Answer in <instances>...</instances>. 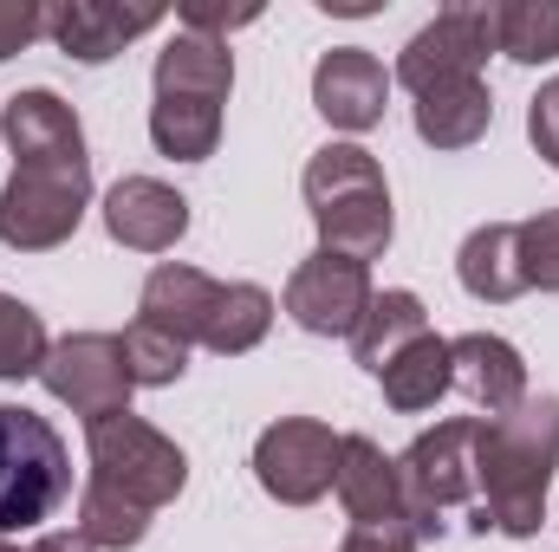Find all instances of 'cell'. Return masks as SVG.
I'll use <instances>...</instances> for the list:
<instances>
[{"label":"cell","mask_w":559,"mask_h":552,"mask_svg":"<svg viewBox=\"0 0 559 552\" xmlns=\"http://www.w3.org/2000/svg\"><path fill=\"white\" fill-rule=\"evenodd\" d=\"M338 552H423V540L404 520H384V527H352Z\"/></svg>","instance_id":"cell-31"},{"label":"cell","mask_w":559,"mask_h":552,"mask_svg":"<svg viewBox=\"0 0 559 552\" xmlns=\"http://www.w3.org/2000/svg\"><path fill=\"white\" fill-rule=\"evenodd\" d=\"M384 98H391V72L378 52L365 46H332L312 65V105L332 131H378L384 124Z\"/></svg>","instance_id":"cell-11"},{"label":"cell","mask_w":559,"mask_h":552,"mask_svg":"<svg viewBox=\"0 0 559 552\" xmlns=\"http://www.w3.org/2000/svg\"><path fill=\"white\" fill-rule=\"evenodd\" d=\"M254 20H261V7H202V0L176 7V33H202V39H222V46H228L235 26H254Z\"/></svg>","instance_id":"cell-28"},{"label":"cell","mask_w":559,"mask_h":552,"mask_svg":"<svg viewBox=\"0 0 559 552\" xmlns=\"http://www.w3.org/2000/svg\"><path fill=\"white\" fill-rule=\"evenodd\" d=\"M332 494L345 507L352 527H384L404 520V494H397V461L371 442V435H338V475Z\"/></svg>","instance_id":"cell-16"},{"label":"cell","mask_w":559,"mask_h":552,"mask_svg":"<svg viewBox=\"0 0 559 552\" xmlns=\"http://www.w3.org/2000/svg\"><path fill=\"white\" fill-rule=\"evenodd\" d=\"M299 189H306L319 248L352 254L365 267L384 261V248L397 235V215H391V182H384V169H378V156L365 143H325V149H312Z\"/></svg>","instance_id":"cell-2"},{"label":"cell","mask_w":559,"mask_h":552,"mask_svg":"<svg viewBox=\"0 0 559 552\" xmlns=\"http://www.w3.org/2000/svg\"><path fill=\"white\" fill-rule=\"evenodd\" d=\"M475 435L481 416H449L436 429H423L417 442L397 455V494H404V527L417 540H442L449 520L462 507H475L481 520V488H475ZM468 520V527H475Z\"/></svg>","instance_id":"cell-3"},{"label":"cell","mask_w":559,"mask_h":552,"mask_svg":"<svg viewBox=\"0 0 559 552\" xmlns=\"http://www.w3.org/2000/svg\"><path fill=\"white\" fill-rule=\"evenodd\" d=\"M33 39H46V7H33V0H0V59L26 52Z\"/></svg>","instance_id":"cell-29"},{"label":"cell","mask_w":559,"mask_h":552,"mask_svg":"<svg viewBox=\"0 0 559 552\" xmlns=\"http://www.w3.org/2000/svg\"><path fill=\"white\" fill-rule=\"evenodd\" d=\"M85 455H92V481L138 501L143 514L169 507L182 488H189V455L143 416H105V422H85Z\"/></svg>","instance_id":"cell-5"},{"label":"cell","mask_w":559,"mask_h":552,"mask_svg":"<svg viewBox=\"0 0 559 552\" xmlns=\"http://www.w3.org/2000/svg\"><path fill=\"white\" fill-rule=\"evenodd\" d=\"M488 124H495V92H488V79L442 85V92L417 98V137L429 143V149H468V143L488 137Z\"/></svg>","instance_id":"cell-19"},{"label":"cell","mask_w":559,"mask_h":552,"mask_svg":"<svg viewBox=\"0 0 559 552\" xmlns=\"http://www.w3.org/2000/svg\"><path fill=\"white\" fill-rule=\"evenodd\" d=\"M46 351H52V338H46V319H39V312H33L26 299L0 292V384L39 377Z\"/></svg>","instance_id":"cell-25"},{"label":"cell","mask_w":559,"mask_h":552,"mask_svg":"<svg viewBox=\"0 0 559 552\" xmlns=\"http://www.w3.org/2000/svg\"><path fill=\"white\" fill-rule=\"evenodd\" d=\"M72 501L66 435L26 404H0V540L33 533Z\"/></svg>","instance_id":"cell-4"},{"label":"cell","mask_w":559,"mask_h":552,"mask_svg":"<svg viewBox=\"0 0 559 552\" xmlns=\"http://www.w3.org/2000/svg\"><path fill=\"white\" fill-rule=\"evenodd\" d=\"M365 312H371V267L352 254L319 248L286 279V319L312 338H352Z\"/></svg>","instance_id":"cell-10"},{"label":"cell","mask_w":559,"mask_h":552,"mask_svg":"<svg viewBox=\"0 0 559 552\" xmlns=\"http://www.w3.org/2000/svg\"><path fill=\"white\" fill-rule=\"evenodd\" d=\"M39 384L52 391V404H66L85 422L124 416L131 410V391H138L118 332H72V338H59L46 351V364H39Z\"/></svg>","instance_id":"cell-7"},{"label":"cell","mask_w":559,"mask_h":552,"mask_svg":"<svg viewBox=\"0 0 559 552\" xmlns=\"http://www.w3.org/2000/svg\"><path fill=\"white\" fill-rule=\"evenodd\" d=\"M449 391H462L475 410L508 416L514 404H527V364L508 338L462 332V338H449Z\"/></svg>","instance_id":"cell-14"},{"label":"cell","mask_w":559,"mask_h":552,"mask_svg":"<svg viewBox=\"0 0 559 552\" xmlns=\"http://www.w3.org/2000/svg\"><path fill=\"white\" fill-rule=\"evenodd\" d=\"M124 338V364H131V377H138V391H163V384H176L182 371H189V345H176L169 332H156V325H124L118 332Z\"/></svg>","instance_id":"cell-26"},{"label":"cell","mask_w":559,"mask_h":552,"mask_svg":"<svg viewBox=\"0 0 559 552\" xmlns=\"http://www.w3.org/2000/svg\"><path fill=\"white\" fill-rule=\"evenodd\" d=\"M521 274H527V292H559V208L521 221Z\"/></svg>","instance_id":"cell-27"},{"label":"cell","mask_w":559,"mask_h":552,"mask_svg":"<svg viewBox=\"0 0 559 552\" xmlns=\"http://www.w3.org/2000/svg\"><path fill=\"white\" fill-rule=\"evenodd\" d=\"M488 52H495V7H442L397 52V85L411 98H429L442 85H468V79H481Z\"/></svg>","instance_id":"cell-8"},{"label":"cell","mask_w":559,"mask_h":552,"mask_svg":"<svg viewBox=\"0 0 559 552\" xmlns=\"http://www.w3.org/2000/svg\"><path fill=\"white\" fill-rule=\"evenodd\" d=\"M267 325H274V292L254 286V279H228L222 299H215V312H209L202 345H209L215 358H241V351H254V345L267 338Z\"/></svg>","instance_id":"cell-22"},{"label":"cell","mask_w":559,"mask_h":552,"mask_svg":"<svg viewBox=\"0 0 559 552\" xmlns=\"http://www.w3.org/2000/svg\"><path fill=\"white\" fill-rule=\"evenodd\" d=\"M455 279L468 299L481 305H508L527 292V274H521V221H481L462 254H455Z\"/></svg>","instance_id":"cell-18"},{"label":"cell","mask_w":559,"mask_h":552,"mask_svg":"<svg viewBox=\"0 0 559 552\" xmlns=\"http://www.w3.org/2000/svg\"><path fill=\"white\" fill-rule=\"evenodd\" d=\"M0 137L13 143V163H92L85 156V131H79V111L59 92H46V85L7 98Z\"/></svg>","instance_id":"cell-15"},{"label":"cell","mask_w":559,"mask_h":552,"mask_svg":"<svg viewBox=\"0 0 559 552\" xmlns=\"http://www.w3.org/2000/svg\"><path fill=\"white\" fill-rule=\"evenodd\" d=\"M215 299H222V279H209L202 267H182V261H163V267H150L143 279V299H138V319L143 325H156V332H169L176 345H202V332H209V312H215Z\"/></svg>","instance_id":"cell-17"},{"label":"cell","mask_w":559,"mask_h":552,"mask_svg":"<svg viewBox=\"0 0 559 552\" xmlns=\"http://www.w3.org/2000/svg\"><path fill=\"white\" fill-rule=\"evenodd\" d=\"M429 332V312H423V299L411 292V286H391V292H371V312L358 319V332H352V358L378 377L411 338H423Z\"/></svg>","instance_id":"cell-20"},{"label":"cell","mask_w":559,"mask_h":552,"mask_svg":"<svg viewBox=\"0 0 559 552\" xmlns=\"http://www.w3.org/2000/svg\"><path fill=\"white\" fill-rule=\"evenodd\" d=\"M0 552H20V547H7V540H0Z\"/></svg>","instance_id":"cell-33"},{"label":"cell","mask_w":559,"mask_h":552,"mask_svg":"<svg viewBox=\"0 0 559 552\" xmlns=\"http://www.w3.org/2000/svg\"><path fill=\"white\" fill-rule=\"evenodd\" d=\"M72 527H79L92 547L131 552V547H143V533H150V514H143L138 501H124V494L85 481V488H79V520H72Z\"/></svg>","instance_id":"cell-24"},{"label":"cell","mask_w":559,"mask_h":552,"mask_svg":"<svg viewBox=\"0 0 559 552\" xmlns=\"http://www.w3.org/2000/svg\"><path fill=\"white\" fill-rule=\"evenodd\" d=\"M105 235L131 254H169L189 235V202L156 176H124L105 189Z\"/></svg>","instance_id":"cell-13"},{"label":"cell","mask_w":559,"mask_h":552,"mask_svg":"<svg viewBox=\"0 0 559 552\" xmlns=\"http://www.w3.org/2000/svg\"><path fill=\"white\" fill-rule=\"evenodd\" d=\"M378 384H384V404L397 416L436 410V397L449 391V338H436V332L411 338V345L378 371Z\"/></svg>","instance_id":"cell-21"},{"label":"cell","mask_w":559,"mask_h":552,"mask_svg":"<svg viewBox=\"0 0 559 552\" xmlns=\"http://www.w3.org/2000/svg\"><path fill=\"white\" fill-rule=\"evenodd\" d=\"M92 208V163H13L0 189V241L13 254H52Z\"/></svg>","instance_id":"cell-6"},{"label":"cell","mask_w":559,"mask_h":552,"mask_svg":"<svg viewBox=\"0 0 559 552\" xmlns=\"http://www.w3.org/2000/svg\"><path fill=\"white\" fill-rule=\"evenodd\" d=\"M163 26V7H111V0H59L46 7V39L79 59V65H105L118 59L131 39Z\"/></svg>","instance_id":"cell-12"},{"label":"cell","mask_w":559,"mask_h":552,"mask_svg":"<svg viewBox=\"0 0 559 552\" xmlns=\"http://www.w3.org/2000/svg\"><path fill=\"white\" fill-rule=\"evenodd\" d=\"M338 475V429L319 416H280L254 442V481L280 507H312L332 494Z\"/></svg>","instance_id":"cell-9"},{"label":"cell","mask_w":559,"mask_h":552,"mask_svg":"<svg viewBox=\"0 0 559 552\" xmlns=\"http://www.w3.org/2000/svg\"><path fill=\"white\" fill-rule=\"evenodd\" d=\"M527 143L540 149V163L559 169V79H547L534 92V105H527Z\"/></svg>","instance_id":"cell-30"},{"label":"cell","mask_w":559,"mask_h":552,"mask_svg":"<svg viewBox=\"0 0 559 552\" xmlns=\"http://www.w3.org/2000/svg\"><path fill=\"white\" fill-rule=\"evenodd\" d=\"M495 52H508L514 65H554L559 0H501L495 7Z\"/></svg>","instance_id":"cell-23"},{"label":"cell","mask_w":559,"mask_h":552,"mask_svg":"<svg viewBox=\"0 0 559 552\" xmlns=\"http://www.w3.org/2000/svg\"><path fill=\"white\" fill-rule=\"evenodd\" d=\"M26 552H98V547H92L79 527H66V533H39V540H33Z\"/></svg>","instance_id":"cell-32"},{"label":"cell","mask_w":559,"mask_h":552,"mask_svg":"<svg viewBox=\"0 0 559 552\" xmlns=\"http://www.w3.org/2000/svg\"><path fill=\"white\" fill-rule=\"evenodd\" d=\"M559 468V397H527L508 416H481L475 435V488H481V520L475 533H508L534 540L547 520V488Z\"/></svg>","instance_id":"cell-1"}]
</instances>
